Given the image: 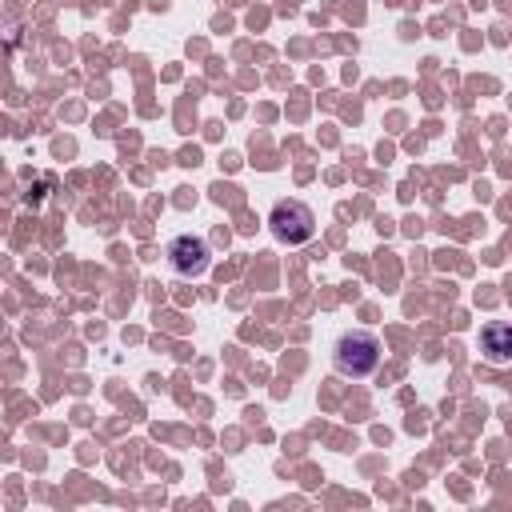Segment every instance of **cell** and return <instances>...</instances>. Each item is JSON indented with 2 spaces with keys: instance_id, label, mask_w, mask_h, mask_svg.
<instances>
[{
  "instance_id": "obj_1",
  "label": "cell",
  "mask_w": 512,
  "mask_h": 512,
  "mask_svg": "<svg viewBox=\"0 0 512 512\" xmlns=\"http://www.w3.org/2000/svg\"><path fill=\"white\" fill-rule=\"evenodd\" d=\"M332 364H336L340 376H352V380L372 376L376 364H380V336L368 332V328L340 332V340L332 344Z\"/></svg>"
},
{
  "instance_id": "obj_2",
  "label": "cell",
  "mask_w": 512,
  "mask_h": 512,
  "mask_svg": "<svg viewBox=\"0 0 512 512\" xmlns=\"http://www.w3.org/2000/svg\"><path fill=\"white\" fill-rule=\"evenodd\" d=\"M268 228L280 244H308L316 236V212L304 200H276L268 212Z\"/></svg>"
},
{
  "instance_id": "obj_3",
  "label": "cell",
  "mask_w": 512,
  "mask_h": 512,
  "mask_svg": "<svg viewBox=\"0 0 512 512\" xmlns=\"http://www.w3.org/2000/svg\"><path fill=\"white\" fill-rule=\"evenodd\" d=\"M164 256H168V268H172L176 276H184V280L204 276V272H208V264H212L208 240H204V236H192V232L172 236V240H168V248H164Z\"/></svg>"
},
{
  "instance_id": "obj_4",
  "label": "cell",
  "mask_w": 512,
  "mask_h": 512,
  "mask_svg": "<svg viewBox=\"0 0 512 512\" xmlns=\"http://www.w3.org/2000/svg\"><path fill=\"white\" fill-rule=\"evenodd\" d=\"M480 352L492 364H512V324H504V320L484 324L480 328Z\"/></svg>"
}]
</instances>
